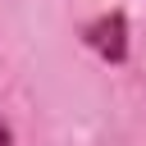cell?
<instances>
[{
	"label": "cell",
	"instance_id": "cell-1",
	"mask_svg": "<svg viewBox=\"0 0 146 146\" xmlns=\"http://www.w3.org/2000/svg\"><path fill=\"white\" fill-rule=\"evenodd\" d=\"M82 41H87L105 64H123V59H128V18H123V9H110V14L91 18V23L82 27Z\"/></svg>",
	"mask_w": 146,
	"mask_h": 146
},
{
	"label": "cell",
	"instance_id": "cell-2",
	"mask_svg": "<svg viewBox=\"0 0 146 146\" xmlns=\"http://www.w3.org/2000/svg\"><path fill=\"white\" fill-rule=\"evenodd\" d=\"M0 146H14V132H9V123L0 119Z\"/></svg>",
	"mask_w": 146,
	"mask_h": 146
}]
</instances>
